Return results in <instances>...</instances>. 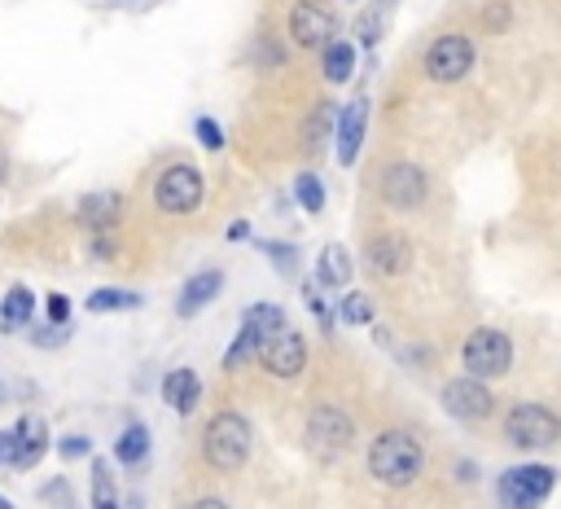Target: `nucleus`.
Masks as SVG:
<instances>
[{
	"label": "nucleus",
	"instance_id": "f257e3e1",
	"mask_svg": "<svg viewBox=\"0 0 561 509\" xmlns=\"http://www.w3.org/2000/svg\"><path fill=\"white\" fill-rule=\"evenodd\" d=\"M421 465H425V452L408 430H381L368 448V470L386 487H408L421 474Z\"/></svg>",
	"mask_w": 561,
	"mask_h": 509
},
{
	"label": "nucleus",
	"instance_id": "f03ea898",
	"mask_svg": "<svg viewBox=\"0 0 561 509\" xmlns=\"http://www.w3.org/2000/svg\"><path fill=\"white\" fill-rule=\"evenodd\" d=\"M202 448H206V461H210L215 470H237V465H245V456H250V421H245L241 412H215L210 426H206Z\"/></svg>",
	"mask_w": 561,
	"mask_h": 509
},
{
	"label": "nucleus",
	"instance_id": "7ed1b4c3",
	"mask_svg": "<svg viewBox=\"0 0 561 509\" xmlns=\"http://www.w3.org/2000/svg\"><path fill=\"white\" fill-rule=\"evenodd\" d=\"M460 360H465L469 377H478V382H482V377H504L508 364H513V342H508V333H500V329H473V333L465 338Z\"/></svg>",
	"mask_w": 561,
	"mask_h": 509
},
{
	"label": "nucleus",
	"instance_id": "20e7f679",
	"mask_svg": "<svg viewBox=\"0 0 561 509\" xmlns=\"http://www.w3.org/2000/svg\"><path fill=\"white\" fill-rule=\"evenodd\" d=\"M504 430H508V443L513 448H526V452H539V448H552L557 443V412L543 408V404H517L508 417H504Z\"/></svg>",
	"mask_w": 561,
	"mask_h": 509
},
{
	"label": "nucleus",
	"instance_id": "39448f33",
	"mask_svg": "<svg viewBox=\"0 0 561 509\" xmlns=\"http://www.w3.org/2000/svg\"><path fill=\"white\" fill-rule=\"evenodd\" d=\"M202 193H206L202 171L188 167V162L167 167V171L158 176V184H153V202H158V211H167V215H188V211H197Z\"/></svg>",
	"mask_w": 561,
	"mask_h": 509
},
{
	"label": "nucleus",
	"instance_id": "423d86ee",
	"mask_svg": "<svg viewBox=\"0 0 561 509\" xmlns=\"http://www.w3.org/2000/svg\"><path fill=\"white\" fill-rule=\"evenodd\" d=\"M557 474L548 465H517L500 478V505L504 509H539L552 491Z\"/></svg>",
	"mask_w": 561,
	"mask_h": 509
},
{
	"label": "nucleus",
	"instance_id": "0eeeda50",
	"mask_svg": "<svg viewBox=\"0 0 561 509\" xmlns=\"http://www.w3.org/2000/svg\"><path fill=\"white\" fill-rule=\"evenodd\" d=\"M469 66H473V39L469 35H438L425 48V75L434 83H456L469 75Z\"/></svg>",
	"mask_w": 561,
	"mask_h": 509
},
{
	"label": "nucleus",
	"instance_id": "6e6552de",
	"mask_svg": "<svg viewBox=\"0 0 561 509\" xmlns=\"http://www.w3.org/2000/svg\"><path fill=\"white\" fill-rule=\"evenodd\" d=\"M254 355L263 360V369H267L272 377H298L302 364H307V342L285 325V329H276L267 342H259Z\"/></svg>",
	"mask_w": 561,
	"mask_h": 509
},
{
	"label": "nucleus",
	"instance_id": "1a4fd4ad",
	"mask_svg": "<svg viewBox=\"0 0 561 509\" xmlns=\"http://www.w3.org/2000/svg\"><path fill=\"white\" fill-rule=\"evenodd\" d=\"M289 39L298 48H316V44H329L333 39V9L320 4V0H298L289 9Z\"/></svg>",
	"mask_w": 561,
	"mask_h": 509
},
{
	"label": "nucleus",
	"instance_id": "9d476101",
	"mask_svg": "<svg viewBox=\"0 0 561 509\" xmlns=\"http://www.w3.org/2000/svg\"><path fill=\"white\" fill-rule=\"evenodd\" d=\"M425 171L416 162H390L386 176H381V197L394 206V211H416L425 202Z\"/></svg>",
	"mask_w": 561,
	"mask_h": 509
},
{
	"label": "nucleus",
	"instance_id": "9b49d317",
	"mask_svg": "<svg viewBox=\"0 0 561 509\" xmlns=\"http://www.w3.org/2000/svg\"><path fill=\"white\" fill-rule=\"evenodd\" d=\"M443 404H447V412H451V417L482 421V417H491L495 395H491L478 377H456V382H447V386H443Z\"/></svg>",
	"mask_w": 561,
	"mask_h": 509
},
{
	"label": "nucleus",
	"instance_id": "f8f14e48",
	"mask_svg": "<svg viewBox=\"0 0 561 509\" xmlns=\"http://www.w3.org/2000/svg\"><path fill=\"white\" fill-rule=\"evenodd\" d=\"M364 255H368V268H373V272L399 276V272H408V263H412V241H408L403 233H377Z\"/></svg>",
	"mask_w": 561,
	"mask_h": 509
},
{
	"label": "nucleus",
	"instance_id": "ddd939ff",
	"mask_svg": "<svg viewBox=\"0 0 561 509\" xmlns=\"http://www.w3.org/2000/svg\"><path fill=\"white\" fill-rule=\"evenodd\" d=\"M364 127H368V101L355 97L351 105L337 110V162L351 167L359 158V145H364Z\"/></svg>",
	"mask_w": 561,
	"mask_h": 509
},
{
	"label": "nucleus",
	"instance_id": "4468645a",
	"mask_svg": "<svg viewBox=\"0 0 561 509\" xmlns=\"http://www.w3.org/2000/svg\"><path fill=\"white\" fill-rule=\"evenodd\" d=\"M307 430H311V443L320 452H337V448H346L355 439V426H351V417L342 408H316Z\"/></svg>",
	"mask_w": 561,
	"mask_h": 509
},
{
	"label": "nucleus",
	"instance_id": "2eb2a0df",
	"mask_svg": "<svg viewBox=\"0 0 561 509\" xmlns=\"http://www.w3.org/2000/svg\"><path fill=\"white\" fill-rule=\"evenodd\" d=\"M44 448H48V430H44L39 417H22L18 430H9V461H13L18 470L35 465V461L44 456Z\"/></svg>",
	"mask_w": 561,
	"mask_h": 509
},
{
	"label": "nucleus",
	"instance_id": "dca6fc26",
	"mask_svg": "<svg viewBox=\"0 0 561 509\" xmlns=\"http://www.w3.org/2000/svg\"><path fill=\"white\" fill-rule=\"evenodd\" d=\"M162 399H167V408H175L180 417H188V412L197 408V399H202L197 373H193V369H171V373L162 377Z\"/></svg>",
	"mask_w": 561,
	"mask_h": 509
},
{
	"label": "nucleus",
	"instance_id": "f3484780",
	"mask_svg": "<svg viewBox=\"0 0 561 509\" xmlns=\"http://www.w3.org/2000/svg\"><path fill=\"white\" fill-rule=\"evenodd\" d=\"M219 285H224V276L210 268V272H197V276H188L184 281V290H180V298H175V312L180 316H197L215 294H219Z\"/></svg>",
	"mask_w": 561,
	"mask_h": 509
},
{
	"label": "nucleus",
	"instance_id": "a211bd4d",
	"mask_svg": "<svg viewBox=\"0 0 561 509\" xmlns=\"http://www.w3.org/2000/svg\"><path fill=\"white\" fill-rule=\"evenodd\" d=\"M118 215H123V197H118V193H88V197L79 202V219H83L88 228H114Z\"/></svg>",
	"mask_w": 561,
	"mask_h": 509
},
{
	"label": "nucleus",
	"instance_id": "6ab92c4d",
	"mask_svg": "<svg viewBox=\"0 0 561 509\" xmlns=\"http://www.w3.org/2000/svg\"><path fill=\"white\" fill-rule=\"evenodd\" d=\"M31 316H35V294H31L26 285H13V290L4 294V303H0V329L13 333V329H22V325H31Z\"/></svg>",
	"mask_w": 561,
	"mask_h": 509
},
{
	"label": "nucleus",
	"instance_id": "aec40b11",
	"mask_svg": "<svg viewBox=\"0 0 561 509\" xmlns=\"http://www.w3.org/2000/svg\"><path fill=\"white\" fill-rule=\"evenodd\" d=\"M351 75H355V44L351 39H329L324 44V79L346 83Z\"/></svg>",
	"mask_w": 561,
	"mask_h": 509
},
{
	"label": "nucleus",
	"instance_id": "412c9836",
	"mask_svg": "<svg viewBox=\"0 0 561 509\" xmlns=\"http://www.w3.org/2000/svg\"><path fill=\"white\" fill-rule=\"evenodd\" d=\"M241 325L259 338V342H267L276 329H285L289 320H285V312L276 307V303H254V307H245V316H241Z\"/></svg>",
	"mask_w": 561,
	"mask_h": 509
},
{
	"label": "nucleus",
	"instance_id": "4be33fe9",
	"mask_svg": "<svg viewBox=\"0 0 561 509\" xmlns=\"http://www.w3.org/2000/svg\"><path fill=\"white\" fill-rule=\"evenodd\" d=\"M320 281L324 285H351V255L337 241L320 250Z\"/></svg>",
	"mask_w": 561,
	"mask_h": 509
},
{
	"label": "nucleus",
	"instance_id": "5701e85b",
	"mask_svg": "<svg viewBox=\"0 0 561 509\" xmlns=\"http://www.w3.org/2000/svg\"><path fill=\"white\" fill-rule=\"evenodd\" d=\"M127 307H140L136 290H96V294H88V312H127Z\"/></svg>",
	"mask_w": 561,
	"mask_h": 509
},
{
	"label": "nucleus",
	"instance_id": "b1692460",
	"mask_svg": "<svg viewBox=\"0 0 561 509\" xmlns=\"http://www.w3.org/2000/svg\"><path fill=\"white\" fill-rule=\"evenodd\" d=\"M114 452H118V461H127V465H140V461L149 456V430H145V426H127Z\"/></svg>",
	"mask_w": 561,
	"mask_h": 509
},
{
	"label": "nucleus",
	"instance_id": "393cba45",
	"mask_svg": "<svg viewBox=\"0 0 561 509\" xmlns=\"http://www.w3.org/2000/svg\"><path fill=\"white\" fill-rule=\"evenodd\" d=\"M294 197H298V206H302L307 215H316V211H324V184H320V176H311V171H302V176L294 180Z\"/></svg>",
	"mask_w": 561,
	"mask_h": 509
},
{
	"label": "nucleus",
	"instance_id": "a878e982",
	"mask_svg": "<svg viewBox=\"0 0 561 509\" xmlns=\"http://www.w3.org/2000/svg\"><path fill=\"white\" fill-rule=\"evenodd\" d=\"M329 127H333V105H316L311 118H307V127H302V145L307 149H320V140L329 136Z\"/></svg>",
	"mask_w": 561,
	"mask_h": 509
},
{
	"label": "nucleus",
	"instance_id": "bb28decb",
	"mask_svg": "<svg viewBox=\"0 0 561 509\" xmlns=\"http://www.w3.org/2000/svg\"><path fill=\"white\" fill-rule=\"evenodd\" d=\"M254 351H259V338L241 325V333H237V338H232V347L224 351V369H228V373H232V369H241L245 360H254Z\"/></svg>",
	"mask_w": 561,
	"mask_h": 509
},
{
	"label": "nucleus",
	"instance_id": "cd10ccee",
	"mask_svg": "<svg viewBox=\"0 0 561 509\" xmlns=\"http://www.w3.org/2000/svg\"><path fill=\"white\" fill-rule=\"evenodd\" d=\"M390 4H394V0H373V4H368V13L359 18V31H355V35H359V44H373V39H377L381 18L390 13Z\"/></svg>",
	"mask_w": 561,
	"mask_h": 509
},
{
	"label": "nucleus",
	"instance_id": "c85d7f7f",
	"mask_svg": "<svg viewBox=\"0 0 561 509\" xmlns=\"http://www.w3.org/2000/svg\"><path fill=\"white\" fill-rule=\"evenodd\" d=\"M92 509H118V500H114V483H110L105 465H92Z\"/></svg>",
	"mask_w": 561,
	"mask_h": 509
},
{
	"label": "nucleus",
	"instance_id": "c756f323",
	"mask_svg": "<svg viewBox=\"0 0 561 509\" xmlns=\"http://www.w3.org/2000/svg\"><path fill=\"white\" fill-rule=\"evenodd\" d=\"M342 320H346V325H368V320H373V303L351 290V294L342 298Z\"/></svg>",
	"mask_w": 561,
	"mask_h": 509
},
{
	"label": "nucleus",
	"instance_id": "7c9ffc66",
	"mask_svg": "<svg viewBox=\"0 0 561 509\" xmlns=\"http://www.w3.org/2000/svg\"><path fill=\"white\" fill-rule=\"evenodd\" d=\"M193 132H197V140H202L206 149H224V132H219V123H215V118H197V123H193Z\"/></svg>",
	"mask_w": 561,
	"mask_h": 509
},
{
	"label": "nucleus",
	"instance_id": "2f4dec72",
	"mask_svg": "<svg viewBox=\"0 0 561 509\" xmlns=\"http://www.w3.org/2000/svg\"><path fill=\"white\" fill-rule=\"evenodd\" d=\"M267 255L280 272H294V246H267Z\"/></svg>",
	"mask_w": 561,
	"mask_h": 509
},
{
	"label": "nucleus",
	"instance_id": "473e14b6",
	"mask_svg": "<svg viewBox=\"0 0 561 509\" xmlns=\"http://www.w3.org/2000/svg\"><path fill=\"white\" fill-rule=\"evenodd\" d=\"M48 320H53V325H66V320H70V303H66L61 294L48 298Z\"/></svg>",
	"mask_w": 561,
	"mask_h": 509
},
{
	"label": "nucleus",
	"instance_id": "72a5a7b5",
	"mask_svg": "<svg viewBox=\"0 0 561 509\" xmlns=\"http://www.w3.org/2000/svg\"><path fill=\"white\" fill-rule=\"evenodd\" d=\"M482 22H486V26H495V31H500V26H504V22H508V4H486V13H482Z\"/></svg>",
	"mask_w": 561,
	"mask_h": 509
},
{
	"label": "nucleus",
	"instance_id": "f704fd0d",
	"mask_svg": "<svg viewBox=\"0 0 561 509\" xmlns=\"http://www.w3.org/2000/svg\"><path fill=\"white\" fill-rule=\"evenodd\" d=\"M302 298H307V307H311V316H316V320H320V325H329V307H324V298H320V294H316V290H307V294H302Z\"/></svg>",
	"mask_w": 561,
	"mask_h": 509
},
{
	"label": "nucleus",
	"instance_id": "c9c22d12",
	"mask_svg": "<svg viewBox=\"0 0 561 509\" xmlns=\"http://www.w3.org/2000/svg\"><path fill=\"white\" fill-rule=\"evenodd\" d=\"M88 452V439H61V456L70 461V456H83Z\"/></svg>",
	"mask_w": 561,
	"mask_h": 509
},
{
	"label": "nucleus",
	"instance_id": "e433bc0d",
	"mask_svg": "<svg viewBox=\"0 0 561 509\" xmlns=\"http://www.w3.org/2000/svg\"><path fill=\"white\" fill-rule=\"evenodd\" d=\"M193 509H228V505H224V500H219V496H202V500H197V505H193Z\"/></svg>",
	"mask_w": 561,
	"mask_h": 509
},
{
	"label": "nucleus",
	"instance_id": "4c0bfd02",
	"mask_svg": "<svg viewBox=\"0 0 561 509\" xmlns=\"http://www.w3.org/2000/svg\"><path fill=\"white\" fill-rule=\"evenodd\" d=\"M228 237H232V241H241V237H250V228H245V224H232V228H228Z\"/></svg>",
	"mask_w": 561,
	"mask_h": 509
},
{
	"label": "nucleus",
	"instance_id": "58836bf2",
	"mask_svg": "<svg viewBox=\"0 0 561 509\" xmlns=\"http://www.w3.org/2000/svg\"><path fill=\"white\" fill-rule=\"evenodd\" d=\"M9 456V434H0V461Z\"/></svg>",
	"mask_w": 561,
	"mask_h": 509
},
{
	"label": "nucleus",
	"instance_id": "ea45409f",
	"mask_svg": "<svg viewBox=\"0 0 561 509\" xmlns=\"http://www.w3.org/2000/svg\"><path fill=\"white\" fill-rule=\"evenodd\" d=\"M0 509H13V505H9V500H4V496H0Z\"/></svg>",
	"mask_w": 561,
	"mask_h": 509
}]
</instances>
